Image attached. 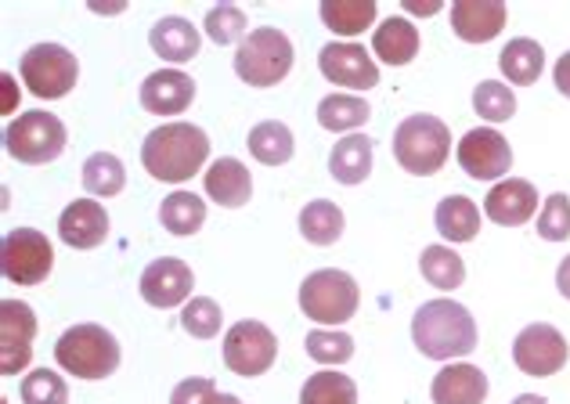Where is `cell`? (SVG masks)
<instances>
[{"instance_id": "28", "label": "cell", "mask_w": 570, "mask_h": 404, "mask_svg": "<svg viewBox=\"0 0 570 404\" xmlns=\"http://www.w3.org/2000/svg\"><path fill=\"white\" fill-rule=\"evenodd\" d=\"M249 156L264 167H282L293 159V130L278 119H264L249 130Z\"/></svg>"}, {"instance_id": "20", "label": "cell", "mask_w": 570, "mask_h": 404, "mask_svg": "<svg viewBox=\"0 0 570 404\" xmlns=\"http://www.w3.org/2000/svg\"><path fill=\"white\" fill-rule=\"evenodd\" d=\"M488 376L470 362L444 365L430 383L433 404H484L488 401Z\"/></svg>"}, {"instance_id": "21", "label": "cell", "mask_w": 570, "mask_h": 404, "mask_svg": "<svg viewBox=\"0 0 570 404\" xmlns=\"http://www.w3.org/2000/svg\"><path fill=\"white\" fill-rule=\"evenodd\" d=\"M203 185H206V196L209 199H214L217 206H228V209L246 206L249 196H253V177H249V170L238 159H232V156L209 162Z\"/></svg>"}, {"instance_id": "37", "label": "cell", "mask_w": 570, "mask_h": 404, "mask_svg": "<svg viewBox=\"0 0 570 404\" xmlns=\"http://www.w3.org/2000/svg\"><path fill=\"white\" fill-rule=\"evenodd\" d=\"M206 37L217 43V48H228V43H243L246 33V11L235 4H217L206 11Z\"/></svg>"}, {"instance_id": "31", "label": "cell", "mask_w": 570, "mask_h": 404, "mask_svg": "<svg viewBox=\"0 0 570 404\" xmlns=\"http://www.w3.org/2000/svg\"><path fill=\"white\" fill-rule=\"evenodd\" d=\"M380 8L372 0H325L322 4V22L340 37H357L376 22Z\"/></svg>"}, {"instance_id": "43", "label": "cell", "mask_w": 570, "mask_h": 404, "mask_svg": "<svg viewBox=\"0 0 570 404\" xmlns=\"http://www.w3.org/2000/svg\"><path fill=\"white\" fill-rule=\"evenodd\" d=\"M404 11L409 14H438L441 0H404Z\"/></svg>"}, {"instance_id": "2", "label": "cell", "mask_w": 570, "mask_h": 404, "mask_svg": "<svg viewBox=\"0 0 570 404\" xmlns=\"http://www.w3.org/2000/svg\"><path fill=\"white\" fill-rule=\"evenodd\" d=\"M476 322L455 300H430L412 318V343L430 362H452L476 351Z\"/></svg>"}, {"instance_id": "27", "label": "cell", "mask_w": 570, "mask_h": 404, "mask_svg": "<svg viewBox=\"0 0 570 404\" xmlns=\"http://www.w3.org/2000/svg\"><path fill=\"white\" fill-rule=\"evenodd\" d=\"M343 209L328 199H314L299 209V235L307 238L311 246H336L343 235Z\"/></svg>"}, {"instance_id": "7", "label": "cell", "mask_w": 570, "mask_h": 404, "mask_svg": "<svg viewBox=\"0 0 570 404\" xmlns=\"http://www.w3.org/2000/svg\"><path fill=\"white\" fill-rule=\"evenodd\" d=\"M66 124L55 112H22L19 119H11L4 130V148L11 159L26 162V167H43V162H55L66 148Z\"/></svg>"}, {"instance_id": "8", "label": "cell", "mask_w": 570, "mask_h": 404, "mask_svg": "<svg viewBox=\"0 0 570 404\" xmlns=\"http://www.w3.org/2000/svg\"><path fill=\"white\" fill-rule=\"evenodd\" d=\"M19 72L29 95L55 101V98H66L72 87H77L80 62L62 43H33V48L22 55Z\"/></svg>"}, {"instance_id": "15", "label": "cell", "mask_w": 570, "mask_h": 404, "mask_svg": "<svg viewBox=\"0 0 570 404\" xmlns=\"http://www.w3.org/2000/svg\"><path fill=\"white\" fill-rule=\"evenodd\" d=\"M191 289H195L191 267L185 260H177V257H159V260L148 264L145 275H141V296H145V304L163 307V311L188 304Z\"/></svg>"}, {"instance_id": "41", "label": "cell", "mask_w": 570, "mask_h": 404, "mask_svg": "<svg viewBox=\"0 0 570 404\" xmlns=\"http://www.w3.org/2000/svg\"><path fill=\"white\" fill-rule=\"evenodd\" d=\"M170 404H243V401H238L235 394H220L214 386V380L191 376V380H181L174 386Z\"/></svg>"}, {"instance_id": "36", "label": "cell", "mask_w": 570, "mask_h": 404, "mask_svg": "<svg viewBox=\"0 0 570 404\" xmlns=\"http://www.w3.org/2000/svg\"><path fill=\"white\" fill-rule=\"evenodd\" d=\"M307 357L318 365H347L354 357V339L343 328H314L307 333Z\"/></svg>"}, {"instance_id": "3", "label": "cell", "mask_w": 570, "mask_h": 404, "mask_svg": "<svg viewBox=\"0 0 570 404\" xmlns=\"http://www.w3.org/2000/svg\"><path fill=\"white\" fill-rule=\"evenodd\" d=\"M55 362L77 380H109L119 368V343L101 325H72L55 343Z\"/></svg>"}, {"instance_id": "39", "label": "cell", "mask_w": 570, "mask_h": 404, "mask_svg": "<svg viewBox=\"0 0 570 404\" xmlns=\"http://www.w3.org/2000/svg\"><path fill=\"white\" fill-rule=\"evenodd\" d=\"M220 322H224V314H220L217 300H209V296H191L181 311L185 333L195 339H214L220 333Z\"/></svg>"}, {"instance_id": "33", "label": "cell", "mask_w": 570, "mask_h": 404, "mask_svg": "<svg viewBox=\"0 0 570 404\" xmlns=\"http://www.w3.org/2000/svg\"><path fill=\"white\" fill-rule=\"evenodd\" d=\"M83 188L95 199H112L127 188V167L112 152H95L83 162Z\"/></svg>"}, {"instance_id": "1", "label": "cell", "mask_w": 570, "mask_h": 404, "mask_svg": "<svg viewBox=\"0 0 570 404\" xmlns=\"http://www.w3.org/2000/svg\"><path fill=\"white\" fill-rule=\"evenodd\" d=\"M209 156V138L195 124H163L145 138L141 162L156 181L181 185L203 170Z\"/></svg>"}, {"instance_id": "46", "label": "cell", "mask_w": 570, "mask_h": 404, "mask_svg": "<svg viewBox=\"0 0 570 404\" xmlns=\"http://www.w3.org/2000/svg\"><path fill=\"white\" fill-rule=\"evenodd\" d=\"M513 404H549V401H546V397H538V394H520Z\"/></svg>"}, {"instance_id": "26", "label": "cell", "mask_w": 570, "mask_h": 404, "mask_svg": "<svg viewBox=\"0 0 570 404\" xmlns=\"http://www.w3.org/2000/svg\"><path fill=\"white\" fill-rule=\"evenodd\" d=\"M433 224L448 243H473L480 235V209L470 196H448L433 214Z\"/></svg>"}, {"instance_id": "38", "label": "cell", "mask_w": 570, "mask_h": 404, "mask_svg": "<svg viewBox=\"0 0 570 404\" xmlns=\"http://www.w3.org/2000/svg\"><path fill=\"white\" fill-rule=\"evenodd\" d=\"M22 404H69L66 380L51 368H33L19 386Z\"/></svg>"}, {"instance_id": "14", "label": "cell", "mask_w": 570, "mask_h": 404, "mask_svg": "<svg viewBox=\"0 0 570 404\" xmlns=\"http://www.w3.org/2000/svg\"><path fill=\"white\" fill-rule=\"evenodd\" d=\"M459 167L473 181H499L513 167V148L494 127H476L459 141Z\"/></svg>"}, {"instance_id": "35", "label": "cell", "mask_w": 570, "mask_h": 404, "mask_svg": "<svg viewBox=\"0 0 570 404\" xmlns=\"http://www.w3.org/2000/svg\"><path fill=\"white\" fill-rule=\"evenodd\" d=\"M473 109L488 124H505V119L517 116V91H509V83L502 80H484L473 91Z\"/></svg>"}, {"instance_id": "10", "label": "cell", "mask_w": 570, "mask_h": 404, "mask_svg": "<svg viewBox=\"0 0 570 404\" xmlns=\"http://www.w3.org/2000/svg\"><path fill=\"white\" fill-rule=\"evenodd\" d=\"M278 357V336L267 328L264 322H235L228 333H224V365H228L235 376L253 380L264 376L267 368L275 365Z\"/></svg>"}, {"instance_id": "47", "label": "cell", "mask_w": 570, "mask_h": 404, "mask_svg": "<svg viewBox=\"0 0 570 404\" xmlns=\"http://www.w3.org/2000/svg\"><path fill=\"white\" fill-rule=\"evenodd\" d=\"M11 87H14V80L4 77V91H8V95H4V112H11Z\"/></svg>"}, {"instance_id": "6", "label": "cell", "mask_w": 570, "mask_h": 404, "mask_svg": "<svg viewBox=\"0 0 570 404\" xmlns=\"http://www.w3.org/2000/svg\"><path fill=\"white\" fill-rule=\"evenodd\" d=\"M357 304H362V289L347 272L336 267H322L304 278L299 286V311L318 325H343L354 318Z\"/></svg>"}, {"instance_id": "11", "label": "cell", "mask_w": 570, "mask_h": 404, "mask_svg": "<svg viewBox=\"0 0 570 404\" xmlns=\"http://www.w3.org/2000/svg\"><path fill=\"white\" fill-rule=\"evenodd\" d=\"M567 357H570L567 336L546 322L520 328V336L513 339V362L528 376H557V372L567 368Z\"/></svg>"}, {"instance_id": "22", "label": "cell", "mask_w": 570, "mask_h": 404, "mask_svg": "<svg viewBox=\"0 0 570 404\" xmlns=\"http://www.w3.org/2000/svg\"><path fill=\"white\" fill-rule=\"evenodd\" d=\"M148 43H153V51L163 62H191L203 48V37L188 19H181V14H167V19H159L153 26Z\"/></svg>"}, {"instance_id": "42", "label": "cell", "mask_w": 570, "mask_h": 404, "mask_svg": "<svg viewBox=\"0 0 570 404\" xmlns=\"http://www.w3.org/2000/svg\"><path fill=\"white\" fill-rule=\"evenodd\" d=\"M552 80H557V91H560L563 98H570V51L560 55L557 69H552Z\"/></svg>"}, {"instance_id": "44", "label": "cell", "mask_w": 570, "mask_h": 404, "mask_svg": "<svg viewBox=\"0 0 570 404\" xmlns=\"http://www.w3.org/2000/svg\"><path fill=\"white\" fill-rule=\"evenodd\" d=\"M557 289H560L563 300H570V257H563L557 267Z\"/></svg>"}, {"instance_id": "9", "label": "cell", "mask_w": 570, "mask_h": 404, "mask_svg": "<svg viewBox=\"0 0 570 404\" xmlns=\"http://www.w3.org/2000/svg\"><path fill=\"white\" fill-rule=\"evenodd\" d=\"M0 267L14 286H40L55 267V249L37 228H14L0 238Z\"/></svg>"}, {"instance_id": "45", "label": "cell", "mask_w": 570, "mask_h": 404, "mask_svg": "<svg viewBox=\"0 0 570 404\" xmlns=\"http://www.w3.org/2000/svg\"><path fill=\"white\" fill-rule=\"evenodd\" d=\"M91 11H98V14H119V11H124V4H98V0H91Z\"/></svg>"}, {"instance_id": "23", "label": "cell", "mask_w": 570, "mask_h": 404, "mask_svg": "<svg viewBox=\"0 0 570 404\" xmlns=\"http://www.w3.org/2000/svg\"><path fill=\"white\" fill-rule=\"evenodd\" d=\"M499 69H502V77L509 83H517V87H531L538 83V77H542V69H546V51H542V43L531 40V37H517V40H509L502 55H499Z\"/></svg>"}, {"instance_id": "12", "label": "cell", "mask_w": 570, "mask_h": 404, "mask_svg": "<svg viewBox=\"0 0 570 404\" xmlns=\"http://www.w3.org/2000/svg\"><path fill=\"white\" fill-rule=\"evenodd\" d=\"M318 69L328 83L347 87V91H372L380 83V66L372 62L368 51L354 40H333L318 55Z\"/></svg>"}, {"instance_id": "13", "label": "cell", "mask_w": 570, "mask_h": 404, "mask_svg": "<svg viewBox=\"0 0 570 404\" xmlns=\"http://www.w3.org/2000/svg\"><path fill=\"white\" fill-rule=\"evenodd\" d=\"M33 336H37V314L22 300L0 304V372L19 376L33 362Z\"/></svg>"}, {"instance_id": "34", "label": "cell", "mask_w": 570, "mask_h": 404, "mask_svg": "<svg viewBox=\"0 0 570 404\" xmlns=\"http://www.w3.org/2000/svg\"><path fill=\"white\" fill-rule=\"evenodd\" d=\"M299 404H357V386L336 368L314 372V376H307L304 391H299Z\"/></svg>"}, {"instance_id": "4", "label": "cell", "mask_w": 570, "mask_h": 404, "mask_svg": "<svg viewBox=\"0 0 570 404\" xmlns=\"http://www.w3.org/2000/svg\"><path fill=\"white\" fill-rule=\"evenodd\" d=\"M448 156H452V130L444 119L430 112L401 119V127L394 130V159L401 162V170L430 177L444 167Z\"/></svg>"}, {"instance_id": "5", "label": "cell", "mask_w": 570, "mask_h": 404, "mask_svg": "<svg viewBox=\"0 0 570 404\" xmlns=\"http://www.w3.org/2000/svg\"><path fill=\"white\" fill-rule=\"evenodd\" d=\"M293 69V43L275 26H261L238 43L235 72L249 87H275L289 77Z\"/></svg>"}, {"instance_id": "30", "label": "cell", "mask_w": 570, "mask_h": 404, "mask_svg": "<svg viewBox=\"0 0 570 404\" xmlns=\"http://www.w3.org/2000/svg\"><path fill=\"white\" fill-rule=\"evenodd\" d=\"M368 101L357 95H328L318 101V124L333 134H354L357 127L368 124Z\"/></svg>"}, {"instance_id": "18", "label": "cell", "mask_w": 570, "mask_h": 404, "mask_svg": "<svg viewBox=\"0 0 570 404\" xmlns=\"http://www.w3.org/2000/svg\"><path fill=\"white\" fill-rule=\"evenodd\" d=\"M195 101V80L185 69H156L141 83V105L153 116H177Z\"/></svg>"}, {"instance_id": "19", "label": "cell", "mask_w": 570, "mask_h": 404, "mask_svg": "<svg viewBox=\"0 0 570 404\" xmlns=\"http://www.w3.org/2000/svg\"><path fill=\"white\" fill-rule=\"evenodd\" d=\"M509 8L502 0H459L452 4V29L466 43H488L505 29Z\"/></svg>"}, {"instance_id": "24", "label": "cell", "mask_w": 570, "mask_h": 404, "mask_svg": "<svg viewBox=\"0 0 570 404\" xmlns=\"http://www.w3.org/2000/svg\"><path fill=\"white\" fill-rule=\"evenodd\" d=\"M328 174L336 177L340 185H362L372 174V141L365 134H347L336 148L328 152Z\"/></svg>"}, {"instance_id": "29", "label": "cell", "mask_w": 570, "mask_h": 404, "mask_svg": "<svg viewBox=\"0 0 570 404\" xmlns=\"http://www.w3.org/2000/svg\"><path fill=\"white\" fill-rule=\"evenodd\" d=\"M159 224L177 238L195 235L206 224V203L191 191H174V196L163 199L159 206Z\"/></svg>"}, {"instance_id": "40", "label": "cell", "mask_w": 570, "mask_h": 404, "mask_svg": "<svg viewBox=\"0 0 570 404\" xmlns=\"http://www.w3.org/2000/svg\"><path fill=\"white\" fill-rule=\"evenodd\" d=\"M538 235H542L546 243H567L570 238V199L563 191H552L546 199L542 214H538Z\"/></svg>"}, {"instance_id": "25", "label": "cell", "mask_w": 570, "mask_h": 404, "mask_svg": "<svg viewBox=\"0 0 570 404\" xmlns=\"http://www.w3.org/2000/svg\"><path fill=\"white\" fill-rule=\"evenodd\" d=\"M372 51L386 66H409L419 55V33L409 19H386L372 37Z\"/></svg>"}, {"instance_id": "32", "label": "cell", "mask_w": 570, "mask_h": 404, "mask_svg": "<svg viewBox=\"0 0 570 404\" xmlns=\"http://www.w3.org/2000/svg\"><path fill=\"white\" fill-rule=\"evenodd\" d=\"M419 272H423V278L433 289L452 293L466 282V260L448 246H426L423 257H419Z\"/></svg>"}, {"instance_id": "17", "label": "cell", "mask_w": 570, "mask_h": 404, "mask_svg": "<svg viewBox=\"0 0 570 404\" xmlns=\"http://www.w3.org/2000/svg\"><path fill=\"white\" fill-rule=\"evenodd\" d=\"M484 214L502 228H520L538 214V188L531 181H520V177H505L488 191Z\"/></svg>"}, {"instance_id": "16", "label": "cell", "mask_w": 570, "mask_h": 404, "mask_svg": "<svg viewBox=\"0 0 570 404\" xmlns=\"http://www.w3.org/2000/svg\"><path fill=\"white\" fill-rule=\"evenodd\" d=\"M109 214L98 199H72L58 217V235L69 249H98L109 238Z\"/></svg>"}]
</instances>
